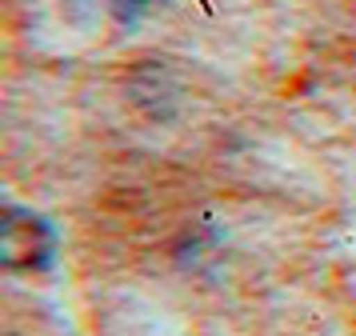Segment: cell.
<instances>
[{
  "label": "cell",
  "mask_w": 356,
  "mask_h": 336,
  "mask_svg": "<svg viewBox=\"0 0 356 336\" xmlns=\"http://www.w3.org/2000/svg\"><path fill=\"white\" fill-rule=\"evenodd\" d=\"M56 237L44 216L29 208H4L0 216V253L8 269H44L52 260Z\"/></svg>",
  "instance_id": "6da1fadb"
}]
</instances>
